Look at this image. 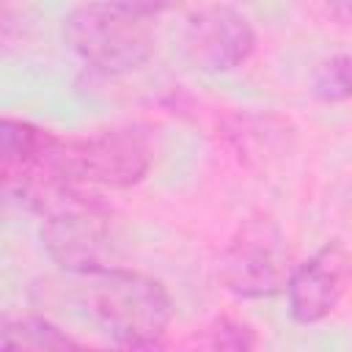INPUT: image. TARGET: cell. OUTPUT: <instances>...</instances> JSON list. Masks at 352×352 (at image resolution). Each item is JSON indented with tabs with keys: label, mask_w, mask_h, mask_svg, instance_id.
<instances>
[{
	"label": "cell",
	"mask_w": 352,
	"mask_h": 352,
	"mask_svg": "<svg viewBox=\"0 0 352 352\" xmlns=\"http://www.w3.org/2000/svg\"><path fill=\"white\" fill-rule=\"evenodd\" d=\"M50 160L74 184L129 190L148 176L154 148L146 132L116 126L85 138H55Z\"/></svg>",
	"instance_id": "cell-3"
},
{
	"label": "cell",
	"mask_w": 352,
	"mask_h": 352,
	"mask_svg": "<svg viewBox=\"0 0 352 352\" xmlns=\"http://www.w3.org/2000/svg\"><path fill=\"white\" fill-rule=\"evenodd\" d=\"M324 8L341 25H349L352 22V0H324Z\"/></svg>",
	"instance_id": "cell-12"
},
{
	"label": "cell",
	"mask_w": 352,
	"mask_h": 352,
	"mask_svg": "<svg viewBox=\"0 0 352 352\" xmlns=\"http://www.w3.org/2000/svg\"><path fill=\"white\" fill-rule=\"evenodd\" d=\"M352 283V256L338 242L330 239L316 248L308 258L292 267L286 280L289 316L297 324H316L327 319L344 300Z\"/></svg>",
	"instance_id": "cell-6"
},
{
	"label": "cell",
	"mask_w": 352,
	"mask_h": 352,
	"mask_svg": "<svg viewBox=\"0 0 352 352\" xmlns=\"http://www.w3.org/2000/svg\"><path fill=\"white\" fill-rule=\"evenodd\" d=\"M41 248L63 272L91 275L110 267L113 258V223L110 209L91 187H77L41 214Z\"/></svg>",
	"instance_id": "cell-4"
},
{
	"label": "cell",
	"mask_w": 352,
	"mask_h": 352,
	"mask_svg": "<svg viewBox=\"0 0 352 352\" xmlns=\"http://www.w3.org/2000/svg\"><path fill=\"white\" fill-rule=\"evenodd\" d=\"M308 91L322 104H341L352 99V52H336L322 58L311 77Z\"/></svg>",
	"instance_id": "cell-9"
},
{
	"label": "cell",
	"mask_w": 352,
	"mask_h": 352,
	"mask_svg": "<svg viewBox=\"0 0 352 352\" xmlns=\"http://www.w3.org/2000/svg\"><path fill=\"white\" fill-rule=\"evenodd\" d=\"M292 250L283 228L267 217H248L226 242L217 264L223 286L242 300H264L286 292L292 275Z\"/></svg>",
	"instance_id": "cell-5"
},
{
	"label": "cell",
	"mask_w": 352,
	"mask_h": 352,
	"mask_svg": "<svg viewBox=\"0 0 352 352\" xmlns=\"http://www.w3.org/2000/svg\"><path fill=\"white\" fill-rule=\"evenodd\" d=\"M3 349H33V352H66L82 349V344L69 336L60 324L41 314H22L16 319H6L0 330Z\"/></svg>",
	"instance_id": "cell-8"
},
{
	"label": "cell",
	"mask_w": 352,
	"mask_h": 352,
	"mask_svg": "<svg viewBox=\"0 0 352 352\" xmlns=\"http://www.w3.org/2000/svg\"><path fill=\"white\" fill-rule=\"evenodd\" d=\"M88 280V311L102 333L124 349H160L173 322V300L154 275L129 267H102Z\"/></svg>",
	"instance_id": "cell-1"
},
{
	"label": "cell",
	"mask_w": 352,
	"mask_h": 352,
	"mask_svg": "<svg viewBox=\"0 0 352 352\" xmlns=\"http://www.w3.org/2000/svg\"><path fill=\"white\" fill-rule=\"evenodd\" d=\"M63 36L72 52L102 74H129L140 69L157 44L148 16L132 14L110 0L72 8L63 22Z\"/></svg>",
	"instance_id": "cell-2"
},
{
	"label": "cell",
	"mask_w": 352,
	"mask_h": 352,
	"mask_svg": "<svg viewBox=\"0 0 352 352\" xmlns=\"http://www.w3.org/2000/svg\"><path fill=\"white\" fill-rule=\"evenodd\" d=\"M253 22L231 6H206L187 19L184 47L192 63L209 74H228L256 52Z\"/></svg>",
	"instance_id": "cell-7"
},
{
	"label": "cell",
	"mask_w": 352,
	"mask_h": 352,
	"mask_svg": "<svg viewBox=\"0 0 352 352\" xmlns=\"http://www.w3.org/2000/svg\"><path fill=\"white\" fill-rule=\"evenodd\" d=\"M110 3H116V6H121L126 11H132V14L148 16V19H154L157 14H162V11H168L173 6V0H110Z\"/></svg>",
	"instance_id": "cell-11"
},
{
	"label": "cell",
	"mask_w": 352,
	"mask_h": 352,
	"mask_svg": "<svg viewBox=\"0 0 352 352\" xmlns=\"http://www.w3.org/2000/svg\"><path fill=\"white\" fill-rule=\"evenodd\" d=\"M198 344L206 346V349L248 352V349H256L258 346V336H256V330L250 324H245L239 319H231V316H220V319H214L204 330V338Z\"/></svg>",
	"instance_id": "cell-10"
}]
</instances>
